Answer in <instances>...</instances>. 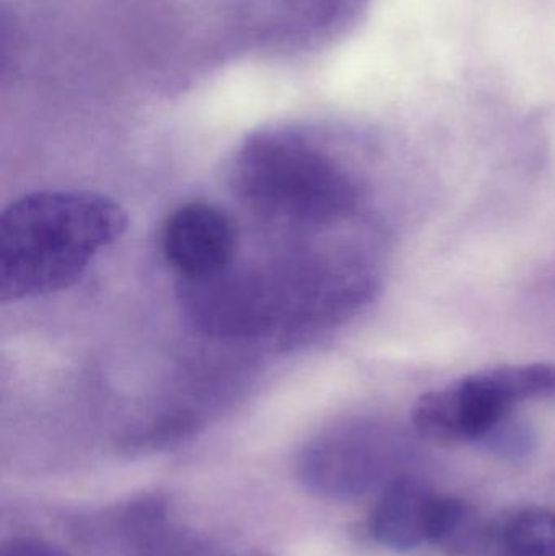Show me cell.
I'll use <instances>...</instances> for the list:
<instances>
[{
	"label": "cell",
	"mask_w": 555,
	"mask_h": 556,
	"mask_svg": "<svg viewBox=\"0 0 555 556\" xmlns=\"http://www.w3.org/2000/svg\"><path fill=\"white\" fill-rule=\"evenodd\" d=\"M471 509L406 473L383 489L368 518V534L381 547L411 552L427 544L481 545Z\"/></svg>",
	"instance_id": "8992f818"
},
{
	"label": "cell",
	"mask_w": 555,
	"mask_h": 556,
	"mask_svg": "<svg viewBox=\"0 0 555 556\" xmlns=\"http://www.w3.org/2000/svg\"><path fill=\"white\" fill-rule=\"evenodd\" d=\"M133 556H261L228 554L215 545L205 544L185 532L172 528L168 519L146 534L127 542Z\"/></svg>",
	"instance_id": "9c48e42d"
},
{
	"label": "cell",
	"mask_w": 555,
	"mask_h": 556,
	"mask_svg": "<svg viewBox=\"0 0 555 556\" xmlns=\"http://www.w3.org/2000/svg\"><path fill=\"white\" fill-rule=\"evenodd\" d=\"M375 266L361 251H336L238 269L185 283V303L204 332L228 339L297 337L335 326L374 296Z\"/></svg>",
	"instance_id": "6da1fadb"
},
{
	"label": "cell",
	"mask_w": 555,
	"mask_h": 556,
	"mask_svg": "<svg viewBox=\"0 0 555 556\" xmlns=\"http://www.w3.org/2000/svg\"><path fill=\"white\" fill-rule=\"evenodd\" d=\"M166 263L185 283L204 281L237 263L240 237L227 212L204 201L176 207L166 217L160 235Z\"/></svg>",
	"instance_id": "52a82bcc"
},
{
	"label": "cell",
	"mask_w": 555,
	"mask_h": 556,
	"mask_svg": "<svg viewBox=\"0 0 555 556\" xmlns=\"http://www.w3.org/2000/svg\"><path fill=\"white\" fill-rule=\"evenodd\" d=\"M0 556H72L61 545L39 538H13L3 542Z\"/></svg>",
	"instance_id": "30bf717a"
},
{
	"label": "cell",
	"mask_w": 555,
	"mask_h": 556,
	"mask_svg": "<svg viewBox=\"0 0 555 556\" xmlns=\"http://www.w3.org/2000/svg\"><path fill=\"white\" fill-rule=\"evenodd\" d=\"M414 457L404 431L377 418H351L316 434L300 453V480L316 495L351 500L406 476Z\"/></svg>",
	"instance_id": "5b68a950"
},
{
	"label": "cell",
	"mask_w": 555,
	"mask_h": 556,
	"mask_svg": "<svg viewBox=\"0 0 555 556\" xmlns=\"http://www.w3.org/2000/svg\"><path fill=\"white\" fill-rule=\"evenodd\" d=\"M482 548L491 556H555V511L527 508L488 529Z\"/></svg>",
	"instance_id": "ba28073f"
},
{
	"label": "cell",
	"mask_w": 555,
	"mask_h": 556,
	"mask_svg": "<svg viewBox=\"0 0 555 556\" xmlns=\"http://www.w3.org/2000/svg\"><path fill=\"white\" fill-rule=\"evenodd\" d=\"M555 395V366L507 365L427 392L413 408L417 433L443 443H484L517 405Z\"/></svg>",
	"instance_id": "277c9868"
},
{
	"label": "cell",
	"mask_w": 555,
	"mask_h": 556,
	"mask_svg": "<svg viewBox=\"0 0 555 556\" xmlns=\"http://www.w3.org/2000/svg\"><path fill=\"white\" fill-rule=\"evenodd\" d=\"M231 186L241 204L266 224L323 231L357 215V178L331 153L293 132L250 137L235 156Z\"/></svg>",
	"instance_id": "3957f363"
},
{
	"label": "cell",
	"mask_w": 555,
	"mask_h": 556,
	"mask_svg": "<svg viewBox=\"0 0 555 556\" xmlns=\"http://www.w3.org/2000/svg\"><path fill=\"white\" fill-rule=\"evenodd\" d=\"M126 228L124 208L94 192L16 199L0 220V300L15 303L71 287Z\"/></svg>",
	"instance_id": "7a4b0ae2"
}]
</instances>
